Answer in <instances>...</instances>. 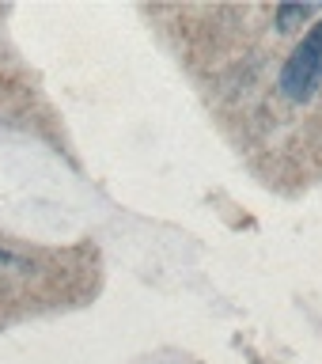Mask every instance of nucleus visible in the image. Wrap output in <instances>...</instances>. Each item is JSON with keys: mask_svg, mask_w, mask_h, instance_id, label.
Segmentation results:
<instances>
[{"mask_svg": "<svg viewBox=\"0 0 322 364\" xmlns=\"http://www.w3.org/2000/svg\"><path fill=\"white\" fill-rule=\"evenodd\" d=\"M322 84V19L304 34V42L292 50V57L284 61L281 73V91L296 102L311 99L315 87Z\"/></svg>", "mask_w": 322, "mask_h": 364, "instance_id": "nucleus-1", "label": "nucleus"}, {"mask_svg": "<svg viewBox=\"0 0 322 364\" xmlns=\"http://www.w3.org/2000/svg\"><path fill=\"white\" fill-rule=\"evenodd\" d=\"M0 262H8V255H4V250H0Z\"/></svg>", "mask_w": 322, "mask_h": 364, "instance_id": "nucleus-3", "label": "nucleus"}, {"mask_svg": "<svg viewBox=\"0 0 322 364\" xmlns=\"http://www.w3.org/2000/svg\"><path fill=\"white\" fill-rule=\"evenodd\" d=\"M322 8H315V4H281L277 8V27L281 31H296L300 23H307L311 16H318Z\"/></svg>", "mask_w": 322, "mask_h": 364, "instance_id": "nucleus-2", "label": "nucleus"}]
</instances>
